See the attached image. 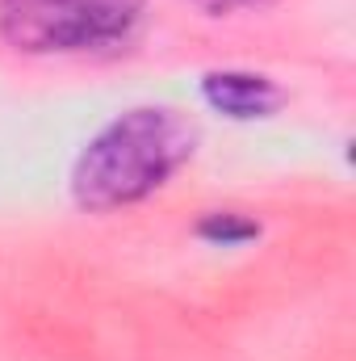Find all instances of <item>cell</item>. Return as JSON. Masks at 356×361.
Returning a JSON list of instances; mask_svg holds the SVG:
<instances>
[{
    "label": "cell",
    "mask_w": 356,
    "mask_h": 361,
    "mask_svg": "<svg viewBox=\"0 0 356 361\" xmlns=\"http://www.w3.org/2000/svg\"><path fill=\"white\" fill-rule=\"evenodd\" d=\"M197 130L168 105H139L113 118L72 169V197L80 210L105 214L155 193L193 156Z\"/></svg>",
    "instance_id": "cell-1"
},
{
    "label": "cell",
    "mask_w": 356,
    "mask_h": 361,
    "mask_svg": "<svg viewBox=\"0 0 356 361\" xmlns=\"http://www.w3.org/2000/svg\"><path fill=\"white\" fill-rule=\"evenodd\" d=\"M143 17V0H0V34L30 55L96 51L122 42Z\"/></svg>",
    "instance_id": "cell-2"
},
{
    "label": "cell",
    "mask_w": 356,
    "mask_h": 361,
    "mask_svg": "<svg viewBox=\"0 0 356 361\" xmlns=\"http://www.w3.org/2000/svg\"><path fill=\"white\" fill-rule=\"evenodd\" d=\"M201 97L210 109L235 118V122H252V118H268L281 105V89L256 76V72H210L201 80Z\"/></svg>",
    "instance_id": "cell-3"
},
{
    "label": "cell",
    "mask_w": 356,
    "mask_h": 361,
    "mask_svg": "<svg viewBox=\"0 0 356 361\" xmlns=\"http://www.w3.org/2000/svg\"><path fill=\"white\" fill-rule=\"evenodd\" d=\"M197 235L205 244H218V248H239V244L260 235V223L248 214H235V210H214L197 223Z\"/></svg>",
    "instance_id": "cell-4"
},
{
    "label": "cell",
    "mask_w": 356,
    "mask_h": 361,
    "mask_svg": "<svg viewBox=\"0 0 356 361\" xmlns=\"http://www.w3.org/2000/svg\"><path fill=\"white\" fill-rule=\"evenodd\" d=\"M189 4H197L210 17H222V13H239V8H260L265 0H189Z\"/></svg>",
    "instance_id": "cell-5"
}]
</instances>
